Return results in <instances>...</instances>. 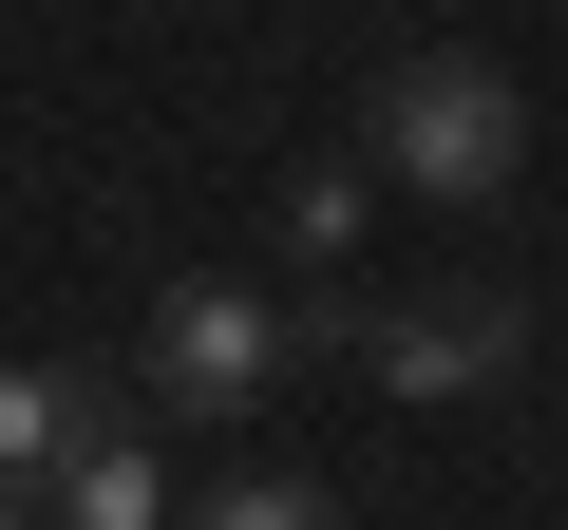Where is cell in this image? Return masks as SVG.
I'll use <instances>...</instances> for the list:
<instances>
[{"label": "cell", "mask_w": 568, "mask_h": 530, "mask_svg": "<svg viewBox=\"0 0 568 530\" xmlns=\"http://www.w3.org/2000/svg\"><path fill=\"white\" fill-rule=\"evenodd\" d=\"M511 152H530V95H511L493 58H398V77H379V171H398V190L493 208Z\"/></svg>", "instance_id": "cell-1"}, {"label": "cell", "mask_w": 568, "mask_h": 530, "mask_svg": "<svg viewBox=\"0 0 568 530\" xmlns=\"http://www.w3.org/2000/svg\"><path fill=\"white\" fill-rule=\"evenodd\" d=\"M361 360H379L398 398H493V379L530 360V304H511V285H417V304L361 323Z\"/></svg>", "instance_id": "cell-2"}, {"label": "cell", "mask_w": 568, "mask_h": 530, "mask_svg": "<svg viewBox=\"0 0 568 530\" xmlns=\"http://www.w3.org/2000/svg\"><path fill=\"white\" fill-rule=\"evenodd\" d=\"M265 379H284V304L265 285H171L152 304V398L171 417H246Z\"/></svg>", "instance_id": "cell-3"}, {"label": "cell", "mask_w": 568, "mask_h": 530, "mask_svg": "<svg viewBox=\"0 0 568 530\" xmlns=\"http://www.w3.org/2000/svg\"><path fill=\"white\" fill-rule=\"evenodd\" d=\"M152 511H171V473H152V455L95 417V436L58 455V530H152Z\"/></svg>", "instance_id": "cell-4"}, {"label": "cell", "mask_w": 568, "mask_h": 530, "mask_svg": "<svg viewBox=\"0 0 568 530\" xmlns=\"http://www.w3.org/2000/svg\"><path fill=\"white\" fill-rule=\"evenodd\" d=\"M77 436H95V398H77V379H0V473H58Z\"/></svg>", "instance_id": "cell-5"}, {"label": "cell", "mask_w": 568, "mask_h": 530, "mask_svg": "<svg viewBox=\"0 0 568 530\" xmlns=\"http://www.w3.org/2000/svg\"><path fill=\"white\" fill-rule=\"evenodd\" d=\"M209 530H342V511H323L304 473H227V492H209Z\"/></svg>", "instance_id": "cell-6"}, {"label": "cell", "mask_w": 568, "mask_h": 530, "mask_svg": "<svg viewBox=\"0 0 568 530\" xmlns=\"http://www.w3.org/2000/svg\"><path fill=\"white\" fill-rule=\"evenodd\" d=\"M284 246H304V265H342V246H361V171H304V208H284Z\"/></svg>", "instance_id": "cell-7"}, {"label": "cell", "mask_w": 568, "mask_h": 530, "mask_svg": "<svg viewBox=\"0 0 568 530\" xmlns=\"http://www.w3.org/2000/svg\"><path fill=\"white\" fill-rule=\"evenodd\" d=\"M0 530H20V511H0Z\"/></svg>", "instance_id": "cell-8"}]
</instances>
